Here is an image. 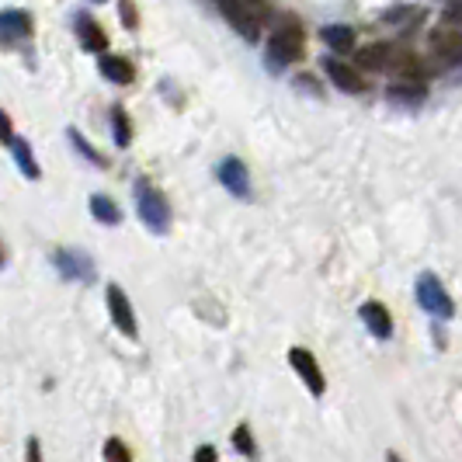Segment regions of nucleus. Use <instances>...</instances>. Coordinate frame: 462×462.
<instances>
[{"instance_id": "1", "label": "nucleus", "mask_w": 462, "mask_h": 462, "mask_svg": "<svg viewBox=\"0 0 462 462\" xmlns=\"http://www.w3.org/2000/svg\"><path fill=\"white\" fill-rule=\"evenodd\" d=\"M136 212L139 219H143V226L150 233L163 236V233L171 230V206H167V199L146 178L136 181Z\"/></svg>"}, {"instance_id": "2", "label": "nucleus", "mask_w": 462, "mask_h": 462, "mask_svg": "<svg viewBox=\"0 0 462 462\" xmlns=\"http://www.w3.org/2000/svg\"><path fill=\"white\" fill-rule=\"evenodd\" d=\"M264 56H268V67L272 69H285L289 63H300L302 60V28L300 24L296 22L278 24L275 32H272V39H268Z\"/></svg>"}, {"instance_id": "3", "label": "nucleus", "mask_w": 462, "mask_h": 462, "mask_svg": "<svg viewBox=\"0 0 462 462\" xmlns=\"http://www.w3.org/2000/svg\"><path fill=\"white\" fill-rule=\"evenodd\" d=\"M216 7H219V14L226 18V22L247 39V42H257L261 39V11H257L254 0H216Z\"/></svg>"}, {"instance_id": "4", "label": "nucleus", "mask_w": 462, "mask_h": 462, "mask_svg": "<svg viewBox=\"0 0 462 462\" xmlns=\"http://www.w3.org/2000/svg\"><path fill=\"white\" fill-rule=\"evenodd\" d=\"M417 302H420V310H428V313L439 317V320H448V317L456 313L452 296L445 292V285L439 282V275H431V272H424V275L417 278Z\"/></svg>"}, {"instance_id": "5", "label": "nucleus", "mask_w": 462, "mask_h": 462, "mask_svg": "<svg viewBox=\"0 0 462 462\" xmlns=\"http://www.w3.org/2000/svg\"><path fill=\"white\" fill-rule=\"evenodd\" d=\"M52 264L56 272L69 282H94V261L84 251H69V247H60L52 251Z\"/></svg>"}, {"instance_id": "6", "label": "nucleus", "mask_w": 462, "mask_h": 462, "mask_svg": "<svg viewBox=\"0 0 462 462\" xmlns=\"http://www.w3.org/2000/svg\"><path fill=\"white\" fill-rule=\"evenodd\" d=\"M324 69L327 77L334 80V88L345 94H365L369 91V80L358 73L355 67H347V63H341V60H334V56H327L324 60Z\"/></svg>"}, {"instance_id": "7", "label": "nucleus", "mask_w": 462, "mask_h": 462, "mask_svg": "<svg viewBox=\"0 0 462 462\" xmlns=\"http://www.w3.org/2000/svg\"><path fill=\"white\" fill-rule=\"evenodd\" d=\"M108 313H112V324L125 334V337H136V313H133V302L122 292V285H108Z\"/></svg>"}, {"instance_id": "8", "label": "nucleus", "mask_w": 462, "mask_h": 462, "mask_svg": "<svg viewBox=\"0 0 462 462\" xmlns=\"http://www.w3.org/2000/svg\"><path fill=\"white\" fill-rule=\"evenodd\" d=\"M289 365L300 372V379L306 383V390L313 396L324 393V372H320V365H317V358L306 351V347H292L289 351Z\"/></svg>"}, {"instance_id": "9", "label": "nucleus", "mask_w": 462, "mask_h": 462, "mask_svg": "<svg viewBox=\"0 0 462 462\" xmlns=\"http://www.w3.org/2000/svg\"><path fill=\"white\" fill-rule=\"evenodd\" d=\"M24 39H32V14L0 11V46H18Z\"/></svg>"}, {"instance_id": "10", "label": "nucleus", "mask_w": 462, "mask_h": 462, "mask_svg": "<svg viewBox=\"0 0 462 462\" xmlns=\"http://www.w3.org/2000/svg\"><path fill=\"white\" fill-rule=\"evenodd\" d=\"M219 181L226 191H233L236 199H251V174H247V167L244 161H236V157H226V161L219 163Z\"/></svg>"}, {"instance_id": "11", "label": "nucleus", "mask_w": 462, "mask_h": 462, "mask_svg": "<svg viewBox=\"0 0 462 462\" xmlns=\"http://www.w3.org/2000/svg\"><path fill=\"white\" fill-rule=\"evenodd\" d=\"M358 317H362V324L369 327L375 337H393V317H390V310L383 302H362Z\"/></svg>"}, {"instance_id": "12", "label": "nucleus", "mask_w": 462, "mask_h": 462, "mask_svg": "<svg viewBox=\"0 0 462 462\" xmlns=\"http://www.w3.org/2000/svg\"><path fill=\"white\" fill-rule=\"evenodd\" d=\"M386 69L396 73L400 80H424V67L411 49H390V60H386Z\"/></svg>"}, {"instance_id": "13", "label": "nucleus", "mask_w": 462, "mask_h": 462, "mask_svg": "<svg viewBox=\"0 0 462 462\" xmlns=\"http://www.w3.org/2000/svg\"><path fill=\"white\" fill-rule=\"evenodd\" d=\"M97 69H101V77H105V80H112V84H133V77H136V67H133L129 60H122V56H108V52H101Z\"/></svg>"}, {"instance_id": "14", "label": "nucleus", "mask_w": 462, "mask_h": 462, "mask_svg": "<svg viewBox=\"0 0 462 462\" xmlns=\"http://www.w3.org/2000/svg\"><path fill=\"white\" fill-rule=\"evenodd\" d=\"M77 35L88 52H105L108 49V35L101 32V24L94 22L91 14H77Z\"/></svg>"}, {"instance_id": "15", "label": "nucleus", "mask_w": 462, "mask_h": 462, "mask_svg": "<svg viewBox=\"0 0 462 462\" xmlns=\"http://www.w3.org/2000/svg\"><path fill=\"white\" fill-rule=\"evenodd\" d=\"M386 97L400 101V105H420L428 97V84L424 80H396V84L386 88Z\"/></svg>"}, {"instance_id": "16", "label": "nucleus", "mask_w": 462, "mask_h": 462, "mask_svg": "<svg viewBox=\"0 0 462 462\" xmlns=\"http://www.w3.org/2000/svg\"><path fill=\"white\" fill-rule=\"evenodd\" d=\"M390 49L393 46H386V42H369V46L351 49V52H355V60H358V69H372V73H379V69H386Z\"/></svg>"}, {"instance_id": "17", "label": "nucleus", "mask_w": 462, "mask_h": 462, "mask_svg": "<svg viewBox=\"0 0 462 462\" xmlns=\"http://www.w3.org/2000/svg\"><path fill=\"white\" fill-rule=\"evenodd\" d=\"M431 46H435V52H439L445 63H462V35H456V32L439 28L431 35Z\"/></svg>"}, {"instance_id": "18", "label": "nucleus", "mask_w": 462, "mask_h": 462, "mask_svg": "<svg viewBox=\"0 0 462 462\" xmlns=\"http://www.w3.org/2000/svg\"><path fill=\"white\" fill-rule=\"evenodd\" d=\"M320 39L334 52H351L355 49V32L347 24H327V28H320Z\"/></svg>"}, {"instance_id": "19", "label": "nucleus", "mask_w": 462, "mask_h": 462, "mask_svg": "<svg viewBox=\"0 0 462 462\" xmlns=\"http://www.w3.org/2000/svg\"><path fill=\"white\" fill-rule=\"evenodd\" d=\"M11 150H14V161H18V171H22L24 178H28V181H39L42 171H39V163H35L32 146H28L24 139H11Z\"/></svg>"}, {"instance_id": "20", "label": "nucleus", "mask_w": 462, "mask_h": 462, "mask_svg": "<svg viewBox=\"0 0 462 462\" xmlns=\"http://www.w3.org/2000/svg\"><path fill=\"white\" fill-rule=\"evenodd\" d=\"M91 216L97 219V223H105V226H116L118 219H122V212H118V206L108 199V195H94V199H91Z\"/></svg>"}, {"instance_id": "21", "label": "nucleus", "mask_w": 462, "mask_h": 462, "mask_svg": "<svg viewBox=\"0 0 462 462\" xmlns=\"http://www.w3.org/2000/svg\"><path fill=\"white\" fill-rule=\"evenodd\" d=\"M67 136H69V143H73V150H77L80 157H88V161H91L94 167H108V161H105V157H101V153H97V150H94L91 143H88V139L80 136L77 129H67Z\"/></svg>"}, {"instance_id": "22", "label": "nucleus", "mask_w": 462, "mask_h": 462, "mask_svg": "<svg viewBox=\"0 0 462 462\" xmlns=\"http://www.w3.org/2000/svg\"><path fill=\"white\" fill-rule=\"evenodd\" d=\"M112 129H116L118 146H129L133 143V125H129V116L122 108H112Z\"/></svg>"}, {"instance_id": "23", "label": "nucleus", "mask_w": 462, "mask_h": 462, "mask_svg": "<svg viewBox=\"0 0 462 462\" xmlns=\"http://www.w3.org/2000/svg\"><path fill=\"white\" fill-rule=\"evenodd\" d=\"M233 445H236L244 456H254V439H251V428H247V424H240V428L233 431Z\"/></svg>"}, {"instance_id": "24", "label": "nucleus", "mask_w": 462, "mask_h": 462, "mask_svg": "<svg viewBox=\"0 0 462 462\" xmlns=\"http://www.w3.org/2000/svg\"><path fill=\"white\" fill-rule=\"evenodd\" d=\"M118 14H122V24H125V28H136L139 24V14H136V7H133V0H118Z\"/></svg>"}, {"instance_id": "25", "label": "nucleus", "mask_w": 462, "mask_h": 462, "mask_svg": "<svg viewBox=\"0 0 462 462\" xmlns=\"http://www.w3.org/2000/svg\"><path fill=\"white\" fill-rule=\"evenodd\" d=\"M105 459H133V456H129V448H125V445H122V441L118 439H108V445H105Z\"/></svg>"}, {"instance_id": "26", "label": "nucleus", "mask_w": 462, "mask_h": 462, "mask_svg": "<svg viewBox=\"0 0 462 462\" xmlns=\"http://www.w3.org/2000/svg\"><path fill=\"white\" fill-rule=\"evenodd\" d=\"M441 22L448 24V28H456V24H462V0H456V4H448V7H445Z\"/></svg>"}, {"instance_id": "27", "label": "nucleus", "mask_w": 462, "mask_h": 462, "mask_svg": "<svg viewBox=\"0 0 462 462\" xmlns=\"http://www.w3.org/2000/svg\"><path fill=\"white\" fill-rule=\"evenodd\" d=\"M11 139H14V125H11L7 112L0 108V143H7V146H11Z\"/></svg>"}, {"instance_id": "28", "label": "nucleus", "mask_w": 462, "mask_h": 462, "mask_svg": "<svg viewBox=\"0 0 462 462\" xmlns=\"http://www.w3.org/2000/svg\"><path fill=\"white\" fill-rule=\"evenodd\" d=\"M195 459H199V462H212V459H216V448H208V445H206V448H199V452H195Z\"/></svg>"}, {"instance_id": "29", "label": "nucleus", "mask_w": 462, "mask_h": 462, "mask_svg": "<svg viewBox=\"0 0 462 462\" xmlns=\"http://www.w3.org/2000/svg\"><path fill=\"white\" fill-rule=\"evenodd\" d=\"M0 268H4V244H0Z\"/></svg>"}, {"instance_id": "30", "label": "nucleus", "mask_w": 462, "mask_h": 462, "mask_svg": "<svg viewBox=\"0 0 462 462\" xmlns=\"http://www.w3.org/2000/svg\"><path fill=\"white\" fill-rule=\"evenodd\" d=\"M94 4H101V0H94Z\"/></svg>"}]
</instances>
